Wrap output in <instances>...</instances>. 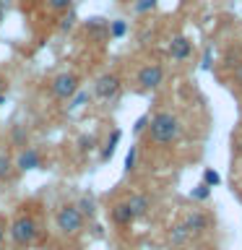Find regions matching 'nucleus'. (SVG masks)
<instances>
[{"instance_id":"obj_1","label":"nucleus","mask_w":242,"mask_h":250,"mask_svg":"<svg viewBox=\"0 0 242 250\" xmlns=\"http://www.w3.org/2000/svg\"><path fill=\"white\" fill-rule=\"evenodd\" d=\"M182 136V123L175 112L169 109H161L151 117V125H148V138L159 146H167V144H175Z\"/></svg>"},{"instance_id":"obj_2","label":"nucleus","mask_w":242,"mask_h":250,"mask_svg":"<svg viewBox=\"0 0 242 250\" xmlns=\"http://www.w3.org/2000/svg\"><path fill=\"white\" fill-rule=\"evenodd\" d=\"M8 232H11V240L16 242V245L29 248L31 242L37 240V234H39V224H37L34 216L21 214V216L13 219V224H11V229H8Z\"/></svg>"},{"instance_id":"obj_3","label":"nucleus","mask_w":242,"mask_h":250,"mask_svg":"<svg viewBox=\"0 0 242 250\" xmlns=\"http://www.w3.org/2000/svg\"><path fill=\"white\" fill-rule=\"evenodd\" d=\"M55 224H58V229L62 234H78L83 229V214L78 211V206L68 203V206L58 208V214H55Z\"/></svg>"},{"instance_id":"obj_4","label":"nucleus","mask_w":242,"mask_h":250,"mask_svg":"<svg viewBox=\"0 0 242 250\" xmlns=\"http://www.w3.org/2000/svg\"><path fill=\"white\" fill-rule=\"evenodd\" d=\"M78 89H81V81H78L76 73H60V76H55L52 83H50L52 97L55 99H62V102H68Z\"/></svg>"},{"instance_id":"obj_5","label":"nucleus","mask_w":242,"mask_h":250,"mask_svg":"<svg viewBox=\"0 0 242 250\" xmlns=\"http://www.w3.org/2000/svg\"><path fill=\"white\" fill-rule=\"evenodd\" d=\"M120 89H122V83H120V78H117L115 73L99 76L97 83H94V94H97V99H101V102L115 99L117 94H120Z\"/></svg>"},{"instance_id":"obj_6","label":"nucleus","mask_w":242,"mask_h":250,"mask_svg":"<svg viewBox=\"0 0 242 250\" xmlns=\"http://www.w3.org/2000/svg\"><path fill=\"white\" fill-rule=\"evenodd\" d=\"M136 81H138L141 89H156V86H161V81H164V68L159 62H148V65H143L138 70Z\"/></svg>"},{"instance_id":"obj_7","label":"nucleus","mask_w":242,"mask_h":250,"mask_svg":"<svg viewBox=\"0 0 242 250\" xmlns=\"http://www.w3.org/2000/svg\"><path fill=\"white\" fill-rule=\"evenodd\" d=\"M208 216L203 214V211H198V208H193L190 214L185 216V222H182V227L187 229V234H190V240L193 237H201V234H206V229H208Z\"/></svg>"},{"instance_id":"obj_8","label":"nucleus","mask_w":242,"mask_h":250,"mask_svg":"<svg viewBox=\"0 0 242 250\" xmlns=\"http://www.w3.org/2000/svg\"><path fill=\"white\" fill-rule=\"evenodd\" d=\"M190 55H193V42H190L187 37L180 34V37H175V39L169 42V58H172V60L182 62V60L190 58Z\"/></svg>"},{"instance_id":"obj_9","label":"nucleus","mask_w":242,"mask_h":250,"mask_svg":"<svg viewBox=\"0 0 242 250\" xmlns=\"http://www.w3.org/2000/svg\"><path fill=\"white\" fill-rule=\"evenodd\" d=\"M16 167L21 172H29V169H39L42 167V154L37 151V148H23L19 154V162H16Z\"/></svg>"},{"instance_id":"obj_10","label":"nucleus","mask_w":242,"mask_h":250,"mask_svg":"<svg viewBox=\"0 0 242 250\" xmlns=\"http://www.w3.org/2000/svg\"><path fill=\"white\" fill-rule=\"evenodd\" d=\"M109 216H112V222H115V224H120V227H130L133 222H136V216H133V211H130V206H128V201L115 203V206L109 208Z\"/></svg>"},{"instance_id":"obj_11","label":"nucleus","mask_w":242,"mask_h":250,"mask_svg":"<svg viewBox=\"0 0 242 250\" xmlns=\"http://www.w3.org/2000/svg\"><path fill=\"white\" fill-rule=\"evenodd\" d=\"M128 206L133 211V216L141 219V216L148 214V208H151V198H148L146 193H133L130 198H128Z\"/></svg>"},{"instance_id":"obj_12","label":"nucleus","mask_w":242,"mask_h":250,"mask_svg":"<svg viewBox=\"0 0 242 250\" xmlns=\"http://www.w3.org/2000/svg\"><path fill=\"white\" fill-rule=\"evenodd\" d=\"M190 240V234H187V229L182 224H177V227H172V234H169V242L172 245H182V242Z\"/></svg>"},{"instance_id":"obj_13","label":"nucleus","mask_w":242,"mask_h":250,"mask_svg":"<svg viewBox=\"0 0 242 250\" xmlns=\"http://www.w3.org/2000/svg\"><path fill=\"white\" fill-rule=\"evenodd\" d=\"M122 133L120 130H112V138L107 141V146H104V151H101V162H107V159H112V154H115V146H117V141H120Z\"/></svg>"},{"instance_id":"obj_14","label":"nucleus","mask_w":242,"mask_h":250,"mask_svg":"<svg viewBox=\"0 0 242 250\" xmlns=\"http://www.w3.org/2000/svg\"><path fill=\"white\" fill-rule=\"evenodd\" d=\"M68 102H70V104H68L70 109H78V107H83L86 102H89V91H81V89H78V91L73 94V97L68 99Z\"/></svg>"},{"instance_id":"obj_15","label":"nucleus","mask_w":242,"mask_h":250,"mask_svg":"<svg viewBox=\"0 0 242 250\" xmlns=\"http://www.w3.org/2000/svg\"><path fill=\"white\" fill-rule=\"evenodd\" d=\"M70 5H73V0H47V8L55 13H65Z\"/></svg>"},{"instance_id":"obj_16","label":"nucleus","mask_w":242,"mask_h":250,"mask_svg":"<svg viewBox=\"0 0 242 250\" xmlns=\"http://www.w3.org/2000/svg\"><path fill=\"white\" fill-rule=\"evenodd\" d=\"M222 183V177H219V172L216 169H206L203 172V185H208V188H214Z\"/></svg>"},{"instance_id":"obj_17","label":"nucleus","mask_w":242,"mask_h":250,"mask_svg":"<svg viewBox=\"0 0 242 250\" xmlns=\"http://www.w3.org/2000/svg\"><path fill=\"white\" fill-rule=\"evenodd\" d=\"M125 31H128V23H125V21H120V19H117V21H112V23H109V34H112V37H122Z\"/></svg>"},{"instance_id":"obj_18","label":"nucleus","mask_w":242,"mask_h":250,"mask_svg":"<svg viewBox=\"0 0 242 250\" xmlns=\"http://www.w3.org/2000/svg\"><path fill=\"white\" fill-rule=\"evenodd\" d=\"M190 195H193L195 201H206L208 195H211V188H208V185H198V188H195V190H193Z\"/></svg>"},{"instance_id":"obj_19","label":"nucleus","mask_w":242,"mask_h":250,"mask_svg":"<svg viewBox=\"0 0 242 250\" xmlns=\"http://www.w3.org/2000/svg\"><path fill=\"white\" fill-rule=\"evenodd\" d=\"M8 175H11V159L5 154H0V180H5Z\"/></svg>"},{"instance_id":"obj_20","label":"nucleus","mask_w":242,"mask_h":250,"mask_svg":"<svg viewBox=\"0 0 242 250\" xmlns=\"http://www.w3.org/2000/svg\"><path fill=\"white\" fill-rule=\"evenodd\" d=\"M136 156H138V148L136 146H130V151H128V156H125V169H133V167H136Z\"/></svg>"},{"instance_id":"obj_21","label":"nucleus","mask_w":242,"mask_h":250,"mask_svg":"<svg viewBox=\"0 0 242 250\" xmlns=\"http://www.w3.org/2000/svg\"><path fill=\"white\" fill-rule=\"evenodd\" d=\"M232 78H234V83L242 86V62H234V68H232Z\"/></svg>"},{"instance_id":"obj_22","label":"nucleus","mask_w":242,"mask_h":250,"mask_svg":"<svg viewBox=\"0 0 242 250\" xmlns=\"http://www.w3.org/2000/svg\"><path fill=\"white\" fill-rule=\"evenodd\" d=\"M78 211H81V214H91V198H81V203H78Z\"/></svg>"},{"instance_id":"obj_23","label":"nucleus","mask_w":242,"mask_h":250,"mask_svg":"<svg viewBox=\"0 0 242 250\" xmlns=\"http://www.w3.org/2000/svg\"><path fill=\"white\" fill-rule=\"evenodd\" d=\"M154 3L156 0H141V3H136V11L143 13V11H148V8H154Z\"/></svg>"},{"instance_id":"obj_24","label":"nucleus","mask_w":242,"mask_h":250,"mask_svg":"<svg viewBox=\"0 0 242 250\" xmlns=\"http://www.w3.org/2000/svg\"><path fill=\"white\" fill-rule=\"evenodd\" d=\"M91 144H94V138H91V136H89V138H81V148H83V151H86V148L91 151V148H94Z\"/></svg>"},{"instance_id":"obj_25","label":"nucleus","mask_w":242,"mask_h":250,"mask_svg":"<svg viewBox=\"0 0 242 250\" xmlns=\"http://www.w3.org/2000/svg\"><path fill=\"white\" fill-rule=\"evenodd\" d=\"M73 26V16H68V19H62V23H60V29H70Z\"/></svg>"},{"instance_id":"obj_26","label":"nucleus","mask_w":242,"mask_h":250,"mask_svg":"<svg viewBox=\"0 0 242 250\" xmlns=\"http://www.w3.org/2000/svg\"><path fill=\"white\" fill-rule=\"evenodd\" d=\"M146 128V117H141V120L136 123V130H143Z\"/></svg>"},{"instance_id":"obj_27","label":"nucleus","mask_w":242,"mask_h":250,"mask_svg":"<svg viewBox=\"0 0 242 250\" xmlns=\"http://www.w3.org/2000/svg\"><path fill=\"white\" fill-rule=\"evenodd\" d=\"M13 138H16V141H23V133H21V128H16V130H13Z\"/></svg>"},{"instance_id":"obj_28","label":"nucleus","mask_w":242,"mask_h":250,"mask_svg":"<svg viewBox=\"0 0 242 250\" xmlns=\"http://www.w3.org/2000/svg\"><path fill=\"white\" fill-rule=\"evenodd\" d=\"M3 240H5V227L0 224V245H3Z\"/></svg>"},{"instance_id":"obj_29","label":"nucleus","mask_w":242,"mask_h":250,"mask_svg":"<svg viewBox=\"0 0 242 250\" xmlns=\"http://www.w3.org/2000/svg\"><path fill=\"white\" fill-rule=\"evenodd\" d=\"M3 16H5V8H3V3H0V23H3Z\"/></svg>"},{"instance_id":"obj_30","label":"nucleus","mask_w":242,"mask_h":250,"mask_svg":"<svg viewBox=\"0 0 242 250\" xmlns=\"http://www.w3.org/2000/svg\"><path fill=\"white\" fill-rule=\"evenodd\" d=\"M58 250H68V248H58Z\"/></svg>"},{"instance_id":"obj_31","label":"nucleus","mask_w":242,"mask_h":250,"mask_svg":"<svg viewBox=\"0 0 242 250\" xmlns=\"http://www.w3.org/2000/svg\"><path fill=\"white\" fill-rule=\"evenodd\" d=\"M240 146H242V144H240Z\"/></svg>"}]
</instances>
